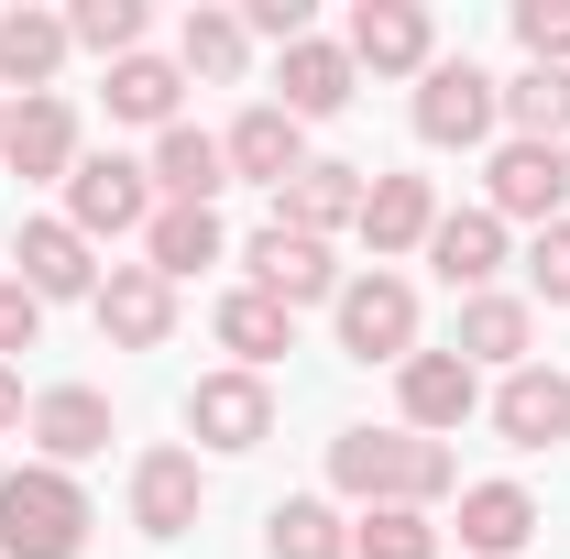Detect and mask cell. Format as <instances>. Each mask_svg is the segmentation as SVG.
<instances>
[{
	"label": "cell",
	"mask_w": 570,
	"mask_h": 559,
	"mask_svg": "<svg viewBox=\"0 0 570 559\" xmlns=\"http://www.w3.org/2000/svg\"><path fill=\"white\" fill-rule=\"evenodd\" d=\"M330 483L352 493L362 516H373V504H439V493L461 483V461H450V450H439V439H417V428H341V439H330Z\"/></svg>",
	"instance_id": "1"
},
{
	"label": "cell",
	"mask_w": 570,
	"mask_h": 559,
	"mask_svg": "<svg viewBox=\"0 0 570 559\" xmlns=\"http://www.w3.org/2000/svg\"><path fill=\"white\" fill-rule=\"evenodd\" d=\"M77 549H88V493H77V472H45V461L0 472V559H77Z\"/></svg>",
	"instance_id": "2"
},
{
	"label": "cell",
	"mask_w": 570,
	"mask_h": 559,
	"mask_svg": "<svg viewBox=\"0 0 570 559\" xmlns=\"http://www.w3.org/2000/svg\"><path fill=\"white\" fill-rule=\"evenodd\" d=\"M154 165H132V154H77L67 176V231L77 242H121V231H154Z\"/></svg>",
	"instance_id": "3"
},
{
	"label": "cell",
	"mask_w": 570,
	"mask_h": 559,
	"mask_svg": "<svg viewBox=\"0 0 570 559\" xmlns=\"http://www.w3.org/2000/svg\"><path fill=\"white\" fill-rule=\"evenodd\" d=\"M504 121L494 77L472 67V56H439V67L417 77V143H439V154H472V143Z\"/></svg>",
	"instance_id": "4"
},
{
	"label": "cell",
	"mask_w": 570,
	"mask_h": 559,
	"mask_svg": "<svg viewBox=\"0 0 570 559\" xmlns=\"http://www.w3.org/2000/svg\"><path fill=\"white\" fill-rule=\"evenodd\" d=\"M330 318H341V351H352V362H406V351H417V285L373 264V275L341 285Z\"/></svg>",
	"instance_id": "5"
},
{
	"label": "cell",
	"mask_w": 570,
	"mask_h": 559,
	"mask_svg": "<svg viewBox=\"0 0 570 559\" xmlns=\"http://www.w3.org/2000/svg\"><path fill=\"white\" fill-rule=\"evenodd\" d=\"M187 428H198V450H264L275 439V384L264 373H198L187 384Z\"/></svg>",
	"instance_id": "6"
},
{
	"label": "cell",
	"mask_w": 570,
	"mask_h": 559,
	"mask_svg": "<svg viewBox=\"0 0 570 559\" xmlns=\"http://www.w3.org/2000/svg\"><path fill=\"white\" fill-rule=\"evenodd\" d=\"M341 56H352L362 77H428L439 67V22H428L417 0H362L352 33H341Z\"/></svg>",
	"instance_id": "7"
},
{
	"label": "cell",
	"mask_w": 570,
	"mask_h": 559,
	"mask_svg": "<svg viewBox=\"0 0 570 559\" xmlns=\"http://www.w3.org/2000/svg\"><path fill=\"white\" fill-rule=\"evenodd\" d=\"M242 264H253V285H264L275 307H318V296L341 307V285H352L330 264V242H307V231H285V219H264V231L242 242Z\"/></svg>",
	"instance_id": "8"
},
{
	"label": "cell",
	"mask_w": 570,
	"mask_h": 559,
	"mask_svg": "<svg viewBox=\"0 0 570 559\" xmlns=\"http://www.w3.org/2000/svg\"><path fill=\"white\" fill-rule=\"evenodd\" d=\"M395 406H406L417 439H450V428L483 406V373H472L461 351H406V362H395Z\"/></svg>",
	"instance_id": "9"
},
{
	"label": "cell",
	"mask_w": 570,
	"mask_h": 559,
	"mask_svg": "<svg viewBox=\"0 0 570 559\" xmlns=\"http://www.w3.org/2000/svg\"><path fill=\"white\" fill-rule=\"evenodd\" d=\"M22 439H33V461H45V472H77V461H99V450H110V395H99V384H56V395H33Z\"/></svg>",
	"instance_id": "10"
},
{
	"label": "cell",
	"mask_w": 570,
	"mask_h": 559,
	"mask_svg": "<svg viewBox=\"0 0 570 559\" xmlns=\"http://www.w3.org/2000/svg\"><path fill=\"white\" fill-rule=\"evenodd\" d=\"M362 165H341V154H307L296 165V187H275V219L285 231H307V242H330V231H362Z\"/></svg>",
	"instance_id": "11"
},
{
	"label": "cell",
	"mask_w": 570,
	"mask_h": 559,
	"mask_svg": "<svg viewBox=\"0 0 570 559\" xmlns=\"http://www.w3.org/2000/svg\"><path fill=\"white\" fill-rule=\"evenodd\" d=\"M483 187H494V219H538L549 231V219H570V154L560 143H504Z\"/></svg>",
	"instance_id": "12"
},
{
	"label": "cell",
	"mask_w": 570,
	"mask_h": 559,
	"mask_svg": "<svg viewBox=\"0 0 570 559\" xmlns=\"http://www.w3.org/2000/svg\"><path fill=\"white\" fill-rule=\"evenodd\" d=\"M11 275L33 285L45 307H56V296H99V242H77L67 219H22V231H11Z\"/></svg>",
	"instance_id": "13"
},
{
	"label": "cell",
	"mask_w": 570,
	"mask_h": 559,
	"mask_svg": "<svg viewBox=\"0 0 570 559\" xmlns=\"http://www.w3.org/2000/svg\"><path fill=\"white\" fill-rule=\"evenodd\" d=\"M198 504H209L198 450H142V461H132V527H142V538H187Z\"/></svg>",
	"instance_id": "14"
},
{
	"label": "cell",
	"mask_w": 570,
	"mask_h": 559,
	"mask_svg": "<svg viewBox=\"0 0 570 559\" xmlns=\"http://www.w3.org/2000/svg\"><path fill=\"white\" fill-rule=\"evenodd\" d=\"M219 154H230V187H296V165H307V121H285L275 99H253V110L219 133Z\"/></svg>",
	"instance_id": "15"
},
{
	"label": "cell",
	"mask_w": 570,
	"mask_h": 559,
	"mask_svg": "<svg viewBox=\"0 0 570 559\" xmlns=\"http://www.w3.org/2000/svg\"><path fill=\"white\" fill-rule=\"evenodd\" d=\"M494 428L504 450H549V439H570V373L560 362H515L494 384Z\"/></svg>",
	"instance_id": "16"
},
{
	"label": "cell",
	"mask_w": 570,
	"mask_h": 559,
	"mask_svg": "<svg viewBox=\"0 0 570 559\" xmlns=\"http://www.w3.org/2000/svg\"><path fill=\"white\" fill-rule=\"evenodd\" d=\"M88 307H99V330L121 351H165V330H176V285L154 275V264H110Z\"/></svg>",
	"instance_id": "17"
},
{
	"label": "cell",
	"mask_w": 570,
	"mask_h": 559,
	"mask_svg": "<svg viewBox=\"0 0 570 559\" xmlns=\"http://www.w3.org/2000/svg\"><path fill=\"white\" fill-rule=\"evenodd\" d=\"M0 165L11 176H56L67 187L77 176V110L45 88V99H11V133H0Z\"/></svg>",
	"instance_id": "18"
},
{
	"label": "cell",
	"mask_w": 570,
	"mask_h": 559,
	"mask_svg": "<svg viewBox=\"0 0 570 559\" xmlns=\"http://www.w3.org/2000/svg\"><path fill=\"white\" fill-rule=\"evenodd\" d=\"M428 231H439V187H428V176H373V187H362V242H373V264L428 253Z\"/></svg>",
	"instance_id": "19"
},
{
	"label": "cell",
	"mask_w": 570,
	"mask_h": 559,
	"mask_svg": "<svg viewBox=\"0 0 570 559\" xmlns=\"http://www.w3.org/2000/svg\"><path fill=\"white\" fill-rule=\"evenodd\" d=\"M428 264H439V285H450V296H483V285L504 275V219H494V209H439Z\"/></svg>",
	"instance_id": "20"
},
{
	"label": "cell",
	"mask_w": 570,
	"mask_h": 559,
	"mask_svg": "<svg viewBox=\"0 0 570 559\" xmlns=\"http://www.w3.org/2000/svg\"><path fill=\"white\" fill-rule=\"evenodd\" d=\"M219 187H230V154H219V133H198V121L154 133V198H165V209H209Z\"/></svg>",
	"instance_id": "21"
},
{
	"label": "cell",
	"mask_w": 570,
	"mask_h": 559,
	"mask_svg": "<svg viewBox=\"0 0 570 559\" xmlns=\"http://www.w3.org/2000/svg\"><path fill=\"white\" fill-rule=\"evenodd\" d=\"M275 88H285V99H275L285 121H330V110H352L362 67H352V56H341V45H318V33H307V45H285Z\"/></svg>",
	"instance_id": "22"
},
{
	"label": "cell",
	"mask_w": 570,
	"mask_h": 559,
	"mask_svg": "<svg viewBox=\"0 0 570 559\" xmlns=\"http://www.w3.org/2000/svg\"><path fill=\"white\" fill-rule=\"evenodd\" d=\"M527 341H538V307H527V296H504V285H483V296H461V362H472V373H483V362H494V373H515V362H527Z\"/></svg>",
	"instance_id": "23"
},
{
	"label": "cell",
	"mask_w": 570,
	"mask_h": 559,
	"mask_svg": "<svg viewBox=\"0 0 570 559\" xmlns=\"http://www.w3.org/2000/svg\"><path fill=\"white\" fill-rule=\"evenodd\" d=\"M219 351H230L242 373L285 362V351H296V307H275L264 285H230V296H219Z\"/></svg>",
	"instance_id": "24"
},
{
	"label": "cell",
	"mask_w": 570,
	"mask_h": 559,
	"mask_svg": "<svg viewBox=\"0 0 570 559\" xmlns=\"http://www.w3.org/2000/svg\"><path fill=\"white\" fill-rule=\"evenodd\" d=\"M67 67V11H0V88L45 99Z\"/></svg>",
	"instance_id": "25"
},
{
	"label": "cell",
	"mask_w": 570,
	"mask_h": 559,
	"mask_svg": "<svg viewBox=\"0 0 570 559\" xmlns=\"http://www.w3.org/2000/svg\"><path fill=\"white\" fill-rule=\"evenodd\" d=\"M527 538H538V493L527 483H472L461 493V549L472 559H515Z\"/></svg>",
	"instance_id": "26"
},
{
	"label": "cell",
	"mask_w": 570,
	"mask_h": 559,
	"mask_svg": "<svg viewBox=\"0 0 570 559\" xmlns=\"http://www.w3.org/2000/svg\"><path fill=\"white\" fill-rule=\"evenodd\" d=\"M176 88H187V67L176 56H121L110 67V121H142V133H176Z\"/></svg>",
	"instance_id": "27"
},
{
	"label": "cell",
	"mask_w": 570,
	"mask_h": 559,
	"mask_svg": "<svg viewBox=\"0 0 570 559\" xmlns=\"http://www.w3.org/2000/svg\"><path fill=\"white\" fill-rule=\"evenodd\" d=\"M264 559H352L341 504H318V493H285L275 516H264Z\"/></svg>",
	"instance_id": "28"
},
{
	"label": "cell",
	"mask_w": 570,
	"mask_h": 559,
	"mask_svg": "<svg viewBox=\"0 0 570 559\" xmlns=\"http://www.w3.org/2000/svg\"><path fill=\"white\" fill-rule=\"evenodd\" d=\"M142 264L165 285H187L198 264H219V209H154V231H142Z\"/></svg>",
	"instance_id": "29"
},
{
	"label": "cell",
	"mask_w": 570,
	"mask_h": 559,
	"mask_svg": "<svg viewBox=\"0 0 570 559\" xmlns=\"http://www.w3.org/2000/svg\"><path fill=\"white\" fill-rule=\"evenodd\" d=\"M494 99H504V121H515V143H560V154H570V77H560V67L504 77Z\"/></svg>",
	"instance_id": "30"
},
{
	"label": "cell",
	"mask_w": 570,
	"mask_h": 559,
	"mask_svg": "<svg viewBox=\"0 0 570 559\" xmlns=\"http://www.w3.org/2000/svg\"><path fill=\"white\" fill-rule=\"evenodd\" d=\"M176 67H187V77H242V67H253L242 11H187V22H176Z\"/></svg>",
	"instance_id": "31"
},
{
	"label": "cell",
	"mask_w": 570,
	"mask_h": 559,
	"mask_svg": "<svg viewBox=\"0 0 570 559\" xmlns=\"http://www.w3.org/2000/svg\"><path fill=\"white\" fill-rule=\"evenodd\" d=\"M352 559H439V527L417 504H373V516H352Z\"/></svg>",
	"instance_id": "32"
},
{
	"label": "cell",
	"mask_w": 570,
	"mask_h": 559,
	"mask_svg": "<svg viewBox=\"0 0 570 559\" xmlns=\"http://www.w3.org/2000/svg\"><path fill=\"white\" fill-rule=\"evenodd\" d=\"M67 45H88V56H142V0H77L67 11Z\"/></svg>",
	"instance_id": "33"
},
{
	"label": "cell",
	"mask_w": 570,
	"mask_h": 559,
	"mask_svg": "<svg viewBox=\"0 0 570 559\" xmlns=\"http://www.w3.org/2000/svg\"><path fill=\"white\" fill-rule=\"evenodd\" d=\"M515 45H527V67L570 77V0H515Z\"/></svg>",
	"instance_id": "34"
},
{
	"label": "cell",
	"mask_w": 570,
	"mask_h": 559,
	"mask_svg": "<svg viewBox=\"0 0 570 559\" xmlns=\"http://www.w3.org/2000/svg\"><path fill=\"white\" fill-rule=\"evenodd\" d=\"M527 307H570V219L527 242Z\"/></svg>",
	"instance_id": "35"
},
{
	"label": "cell",
	"mask_w": 570,
	"mask_h": 559,
	"mask_svg": "<svg viewBox=\"0 0 570 559\" xmlns=\"http://www.w3.org/2000/svg\"><path fill=\"white\" fill-rule=\"evenodd\" d=\"M33 341H45V296H33L22 275H0V362L33 351Z\"/></svg>",
	"instance_id": "36"
},
{
	"label": "cell",
	"mask_w": 570,
	"mask_h": 559,
	"mask_svg": "<svg viewBox=\"0 0 570 559\" xmlns=\"http://www.w3.org/2000/svg\"><path fill=\"white\" fill-rule=\"evenodd\" d=\"M242 33H264V45H307V0H253Z\"/></svg>",
	"instance_id": "37"
},
{
	"label": "cell",
	"mask_w": 570,
	"mask_h": 559,
	"mask_svg": "<svg viewBox=\"0 0 570 559\" xmlns=\"http://www.w3.org/2000/svg\"><path fill=\"white\" fill-rule=\"evenodd\" d=\"M22 418H33V406H22V384H11V362H0V439H11Z\"/></svg>",
	"instance_id": "38"
},
{
	"label": "cell",
	"mask_w": 570,
	"mask_h": 559,
	"mask_svg": "<svg viewBox=\"0 0 570 559\" xmlns=\"http://www.w3.org/2000/svg\"><path fill=\"white\" fill-rule=\"evenodd\" d=\"M0 133H11V99H0Z\"/></svg>",
	"instance_id": "39"
}]
</instances>
